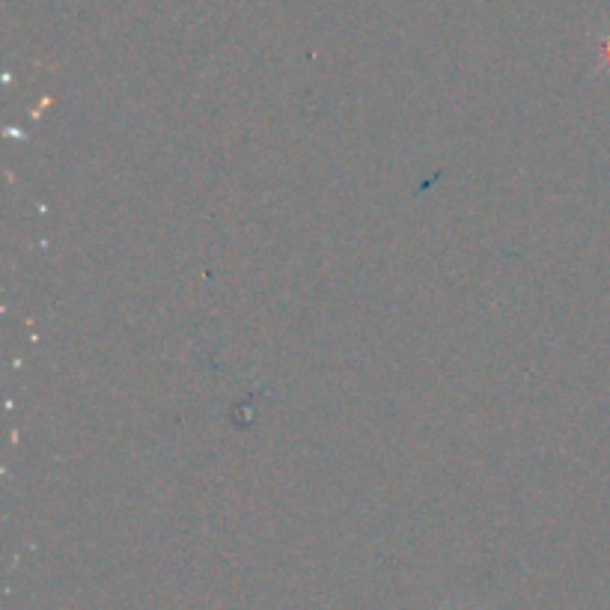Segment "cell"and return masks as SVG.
Returning a JSON list of instances; mask_svg holds the SVG:
<instances>
[{
	"label": "cell",
	"mask_w": 610,
	"mask_h": 610,
	"mask_svg": "<svg viewBox=\"0 0 610 610\" xmlns=\"http://www.w3.org/2000/svg\"><path fill=\"white\" fill-rule=\"evenodd\" d=\"M596 72H608L610 75V36L599 40V66H596Z\"/></svg>",
	"instance_id": "obj_1"
}]
</instances>
